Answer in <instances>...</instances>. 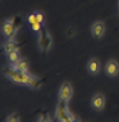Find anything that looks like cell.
Returning <instances> with one entry per match:
<instances>
[{
  "label": "cell",
  "instance_id": "obj_1",
  "mask_svg": "<svg viewBox=\"0 0 119 122\" xmlns=\"http://www.w3.org/2000/svg\"><path fill=\"white\" fill-rule=\"evenodd\" d=\"M4 74L7 78H9L10 81H13L16 84H21V85H29V83L31 81L33 75H31L29 71H21L17 70L13 67H9L4 69Z\"/></svg>",
  "mask_w": 119,
  "mask_h": 122
},
{
  "label": "cell",
  "instance_id": "obj_2",
  "mask_svg": "<svg viewBox=\"0 0 119 122\" xmlns=\"http://www.w3.org/2000/svg\"><path fill=\"white\" fill-rule=\"evenodd\" d=\"M55 116L59 122H74L77 120V117L70 112L66 102L61 100L57 102V106L55 109Z\"/></svg>",
  "mask_w": 119,
  "mask_h": 122
},
{
  "label": "cell",
  "instance_id": "obj_3",
  "mask_svg": "<svg viewBox=\"0 0 119 122\" xmlns=\"http://www.w3.org/2000/svg\"><path fill=\"white\" fill-rule=\"evenodd\" d=\"M16 20H17V17H15L14 20H7L2 24V32L8 39H13L17 34L20 24L16 22Z\"/></svg>",
  "mask_w": 119,
  "mask_h": 122
},
{
  "label": "cell",
  "instance_id": "obj_4",
  "mask_svg": "<svg viewBox=\"0 0 119 122\" xmlns=\"http://www.w3.org/2000/svg\"><path fill=\"white\" fill-rule=\"evenodd\" d=\"M73 97V89H72V85L69 83V82H64L61 88L59 90V100L61 102H68L71 100V98Z\"/></svg>",
  "mask_w": 119,
  "mask_h": 122
},
{
  "label": "cell",
  "instance_id": "obj_5",
  "mask_svg": "<svg viewBox=\"0 0 119 122\" xmlns=\"http://www.w3.org/2000/svg\"><path fill=\"white\" fill-rule=\"evenodd\" d=\"M52 45H53L52 36L46 30H41L39 34V47L41 48V51L42 52H48L52 47Z\"/></svg>",
  "mask_w": 119,
  "mask_h": 122
},
{
  "label": "cell",
  "instance_id": "obj_6",
  "mask_svg": "<svg viewBox=\"0 0 119 122\" xmlns=\"http://www.w3.org/2000/svg\"><path fill=\"white\" fill-rule=\"evenodd\" d=\"M91 105H92L93 109L95 111H103L105 107V97L102 93H95L92 97V100H91Z\"/></svg>",
  "mask_w": 119,
  "mask_h": 122
},
{
  "label": "cell",
  "instance_id": "obj_7",
  "mask_svg": "<svg viewBox=\"0 0 119 122\" xmlns=\"http://www.w3.org/2000/svg\"><path fill=\"white\" fill-rule=\"evenodd\" d=\"M91 31H92V35L94 38L101 39L104 36V34H105V24L102 21H95L93 23Z\"/></svg>",
  "mask_w": 119,
  "mask_h": 122
},
{
  "label": "cell",
  "instance_id": "obj_8",
  "mask_svg": "<svg viewBox=\"0 0 119 122\" xmlns=\"http://www.w3.org/2000/svg\"><path fill=\"white\" fill-rule=\"evenodd\" d=\"M105 74L110 77H116L119 75V63L116 60H109L105 65Z\"/></svg>",
  "mask_w": 119,
  "mask_h": 122
},
{
  "label": "cell",
  "instance_id": "obj_9",
  "mask_svg": "<svg viewBox=\"0 0 119 122\" xmlns=\"http://www.w3.org/2000/svg\"><path fill=\"white\" fill-rule=\"evenodd\" d=\"M87 70L92 75H97L101 70V62L96 58H92L87 62Z\"/></svg>",
  "mask_w": 119,
  "mask_h": 122
},
{
  "label": "cell",
  "instance_id": "obj_10",
  "mask_svg": "<svg viewBox=\"0 0 119 122\" xmlns=\"http://www.w3.org/2000/svg\"><path fill=\"white\" fill-rule=\"evenodd\" d=\"M18 46H20V44L17 43V41H15L14 39H8L4 43V45H2V47H4V51L8 53V52H10V51H14V50H18Z\"/></svg>",
  "mask_w": 119,
  "mask_h": 122
},
{
  "label": "cell",
  "instance_id": "obj_11",
  "mask_svg": "<svg viewBox=\"0 0 119 122\" xmlns=\"http://www.w3.org/2000/svg\"><path fill=\"white\" fill-rule=\"evenodd\" d=\"M6 54H7V58H8V61L10 62V65H14V63L18 62V61L22 59V58H21L20 52H18V50L10 51V52H8V53H6Z\"/></svg>",
  "mask_w": 119,
  "mask_h": 122
},
{
  "label": "cell",
  "instance_id": "obj_12",
  "mask_svg": "<svg viewBox=\"0 0 119 122\" xmlns=\"http://www.w3.org/2000/svg\"><path fill=\"white\" fill-rule=\"evenodd\" d=\"M10 67L15 68L17 70H21V71H29V62L25 59H21L18 62L10 65Z\"/></svg>",
  "mask_w": 119,
  "mask_h": 122
},
{
  "label": "cell",
  "instance_id": "obj_13",
  "mask_svg": "<svg viewBox=\"0 0 119 122\" xmlns=\"http://www.w3.org/2000/svg\"><path fill=\"white\" fill-rule=\"evenodd\" d=\"M41 28H42V24H41V23H39V22H36V23L31 24V29H32L33 31L38 32V34H40V31H41Z\"/></svg>",
  "mask_w": 119,
  "mask_h": 122
},
{
  "label": "cell",
  "instance_id": "obj_14",
  "mask_svg": "<svg viewBox=\"0 0 119 122\" xmlns=\"http://www.w3.org/2000/svg\"><path fill=\"white\" fill-rule=\"evenodd\" d=\"M27 22H29V24H30V25L33 24V23H36V22H38V20H37V14L36 13L30 14V15H29V17H27Z\"/></svg>",
  "mask_w": 119,
  "mask_h": 122
},
{
  "label": "cell",
  "instance_id": "obj_15",
  "mask_svg": "<svg viewBox=\"0 0 119 122\" xmlns=\"http://www.w3.org/2000/svg\"><path fill=\"white\" fill-rule=\"evenodd\" d=\"M38 122H52V119L49 117L48 114H41L38 117Z\"/></svg>",
  "mask_w": 119,
  "mask_h": 122
},
{
  "label": "cell",
  "instance_id": "obj_16",
  "mask_svg": "<svg viewBox=\"0 0 119 122\" xmlns=\"http://www.w3.org/2000/svg\"><path fill=\"white\" fill-rule=\"evenodd\" d=\"M6 122H20V117L16 115L15 113H13V114H10V115L7 117Z\"/></svg>",
  "mask_w": 119,
  "mask_h": 122
},
{
  "label": "cell",
  "instance_id": "obj_17",
  "mask_svg": "<svg viewBox=\"0 0 119 122\" xmlns=\"http://www.w3.org/2000/svg\"><path fill=\"white\" fill-rule=\"evenodd\" d=\"M36 14H37V20H38V22L44 25V22H45V15L41 13V12H36Z\"/></svg>",
  "mask_w": 119,
  "mask_h": 122
},
{
  "label": "cell",
  "instance_id": "obj_18",
  "mask_svg": "<svg viewBox=\"0 0 119 122\" xmlns=\"http://www.w3.org/2000/svg\"><path fill=\"white\" fill-rule=\"evenodd\" d=\"M76 28H69L68 29V31H66V35L70 37V38H72L73 36H76Z\"/></svg>",
  "mask_w": 119,
  "mask_h": 122
},
{
  "label": "cell",
  "instance_id": "obj_19",
  "mask_svg": "<svg viewBox=\"0 0 119 122\" xmlns=\"http://www.w3.org/2000/svg\"><path fill=\"white\" fill-rule=\"evenodd\" d=\"M74 122H80V121H79V120H78V119H77V120H76V121H74Z\"/></svg>",
  "mask_w": 119,
  "mask_h": 122
}]
</instances>
